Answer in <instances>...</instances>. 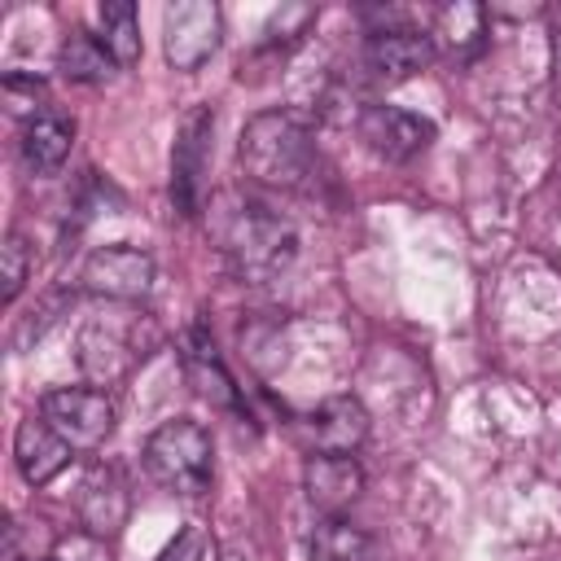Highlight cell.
I'll list each match as a JSON object with an SVG mask.
<instances>
[{"label":"cell","instance_id":"obj_10","mask_svg":"<svg viewBox=\"0 0 561 561\" xmlns=\"http://www.w3.org/2000/svg\"><path fill=\"white\" fill-rule=\"evenodd\" d=\"M434 61V39L421 31H373L364 44V66L373 70V79L381 83H403L412 75H421Z\"/></svg>","mask_w":561,"mask_h":561},{"label":"cell","instance_id":"obj_13","mask_svg":"<svg viewBox=\"0 0 561 561\" xmlns=\"http://www.w3.org/2000/svg\"><path fill=\"white\" fill-rule=\"evenodd\" d=\"M311 443L316 451H337V456H355V447L368 438V408L355 394H333L324 399L311 416H307Z\"/></svg>","mask_w":561,"mask_h":561},{"label":"cell","instance_id":"obj_15","mask_svg":"<svg viewBox=\"0 0 561 561\" xmlns=\"http://www.w3.org/2000/svg\"><path fill=\"white\" fill-rule=\"evenodd\" d=\"M311 561H381V552L373 535H364L346 517H324L311 535Z\"/></svg>","mask_w":561,"mask_h":561},{"label":"cell","instance_id":"obj_23","mask_svg":"<svg viewBox=\"0 0 561 561\" xmlns=\"http://www.w3.org/2000/svg\"><path fill=\"white\" fill-rule=\"evenodd\" d=\"M39 96H44L39 79H26V75H18V70H13V75H4V101H9L13 110H26V114L35 118V114H44V110L35 105Z\"/></svg>","mask_w":561,"mask_h":561},{"label":"cell","instance_id":"obj_17","mask_svg":"<svg viewBox=\"0 0 561 561\" xmlns=\"http://www.w3.org/2000/svg\"><path fill=\"white\" fill-rule=\"evenodd\" d=\"M79 517H83V526L92 530V535H114L123 522H127V491L110 478V473H96V478H88V486H83V500H79Z\"/></svg>","mask_w":561,"mask_h":561},{"label":"cell","instance_id":"obj_1","mask_svg":"<svg viewBox=\"0 0 561 561\" xmlns=\"http://www.w3.org/2000/svg\"><path fill=\"white\" fill-rule=\"evenodd\" d=\"M237 158H241V171H245L254 184H267V188H298V184L311 175L316 145H311V131H307L294 114H285V110H263V114H254V118L241 127Z\"/></svg>","mask_w":561,"mask_h":561},{"label":"cell","instance_id":"obj_12","mask_svg":"<svg viewBox=\"0 0 561 561\" xmlns=\"http://www.w3.org/2000/svg\"><path fill=\"white\" fill-rule=\"evenodd\" d=\"M140 355H145V351H136V342H131L118 324L92 320V324L79 329V368H83L96 386H110V381L127 377Z\"/></svg>","mask_w":561,"mask_h":561},{"label":"cell","instance_id":"obj_20","mask_svg":"<svg viewBox=\"0 0 561 561\" xmlns=\"http://www.w3.org/2000/svg\"><path fill=\"white\" fill-rule=\"evenodd\" d=\"M193 381H197V390L206 394V399H215V403H232V381L224 377V368L215 364V355L202 346L197 351V359H193Z\"/></svg>","mask_w":561,"mask_h":561},{"label":"cell","instance_id":"obj_5","mask_svg":"<svg viewBox=\"0 0 561 561\" xmlns=\"http://www.w3.org/2000/svg\"><path fill=\"white\" fill-rule=\"evenodd\" d=\"M224 18L210 0H180L162 13V53L175 70H197L219 48Z\"/></svg>","mask_w":561,"mask_h":561},{"label":"cell","instance_id":"obj_9","mask_svg":"<svg viewBox=\"0 0 561 561\" xmlns=\"http://www.w3.org/2000/svg\"><path fill=\"white\" fill-rule=\"evenodd\" d=\"M302 491L307 500L324 513V517H342L346 504L359 500L364 491V469L355 456H337V451H316L302 465Z\"/></svg>","mask_w":561,"mask_h":561},{"label":"cell","instance_id":"obj_18","mask_svg":"<svg viewBox=\"0 0 561 561\" xmlns=\"http://www.w3.org/2000/svg\"><path fill=\"white\" fill-rule=\"evenodd\" d=\"M110 66H114V57H110L105 44H101L96 35H88V31H70V35L61 39V48H57V70H61L66 79H75V83H101V79L110 75Z\"/></svg>","mask_w":561,"mask_h":561},{"label":"cell","instance_id":"obj_7","mask_svg":"<svg viewBox=\"0 0 561 561\" xmlns=\"http://www.w3.org/2000/svg\"><path fill=\"white\" fill-rule=\"evenodd\" d=\"M210 131H215V114L210 110H193L175 136L171 149V197L180 215H197L202 197H206V162H210Z\"/></svg>","mask_w":561,"mask_h":561},{"label":"cell","instance_id":"obj_19","mask_svg":"<svg viewBox=\"0 0 561 561\" xmlns=\"http://www.w3.org/2000/svg\"><path fill=\"white\" fill-rule=\"evenodd\" d=\"M26 276H31V245H26V237H22V232H9V237H4V245H0V280H4L0 298H4V307L22 294Z\"/></svg>","mask_w":561,"mask_h":561},{"label":"cell","instance_id":"obj_4","mask_svg":"<svg viewBox=\"0 0 561 561\" xmlns=\"http://www.w3.org/2000/svg\"><path fill=\"white\" fill-rule=\"evenodd\" d=\"M39 416L75 447V451H96L110 430H114V403L105 390H92V386H61V390H48L39 399Z\"/></svg>","mask_w":561,"mask_h":561},{"label":"cell","instance_id":"obj_21","mask_svg":"<svg viewBox=\"0 0 561 561\" xmlns=\"http://www.w3.org/2000/svg\"><path fill=\"white\" fill-rule=\"evenodd\" d=\"M206 548H210L206 530H202V526H184L153 561H206Z\"/></svg>","mask_w":561,"mask_h":561},{"label":"cell","instance_id":"obj_3","mask_svg":"<svg viewBox=\"0 0 561 561\" xmlns=\"http://www.w3.org/2000/svg\"><path fill=\"white\" fill-rule=\"evenodd\" d=\"M224 254L232 259V267L245 280H272L294 263L298 237L280 215H272L267 206L245 202L224 224Z\"/></svg>","mask_w":561,"mask_h":561},{"label":"cell","instance_id":"obj_8","mask_svg":"<svg viewBox=\"0 0 561 561\" xmlns=\"http://www.w3.org/2000/svg\"><path fill=\"white\" fill-rule=\"evenodd\" d=\"M359 136L377 158L408 162L434 140V123L412 114V110H403V105H368L359 114Z\"/></svg>","mask_w":561,"mask_h":561},{"label":"cell","instance_id":"obj_22","mask_svg":"<svg viewBox=\"0 0 561 561\" xmlns=\"http://www.w3.org/2000/svg\"><path fill=\"white\" fill-rule=\"evenodd\" d=\"M53 561H110L105 552V539L83 530V535H70V539H57L53 548Z\"/></svg>","mask_w":561,"mask_h":561},{"label":"cell","instance_id":"obj_24","mask_svg":"<svg viewBox=\"0 0 561 561\" xmlns=\"http://www.w3.org/2000/svg\"><path fill=\"white\" fill-rule=\"evenodd\" d=\"M219 561H241V557H232V552H228V557H219Z\"/></svg>","mask_w":561,"mask_h":561},{"label":"cell","instance_id":"obj_11","mask_svg":"<svg viewBox=\"0 0 561 561\" xmlns=\"http://www.w3.org/2000/svg\"><path fill=\"white\" fill-rule=\"evenodd\" d=\"M70 451L75 447L44 416H26L13 430V460H18V469H22V478L31 486H48L70 465Z\"/></svg>","mask_w":561,"mask_h":561},{"label":"cell","instance_id":"obj_14","mask_svg":"<svg viewBox=\"0 0 561 561\" xmlns=\"http://www.w3.org/2000/svg\"><path fill=\"white\" fill-rule=\"evenodd\" d=\"M70 145H75V123L57 110H44L22 127V162L35 175H57L70 158Z\"/></svg>","mask_w":561,"mask_h":561},{"label":"cell","instance_id":"obj_2","mask_svg":"<svg viewBox=\"0 0 561 561\" xmlns=\"http://www.w3.org/2000/svg\"><path fill=\"white\" fill-rule=\"evenodd\" d=\"M145 469L171 495H184V500L206 495L210 491V478H215V443H210V430L202 421H193V416L162 421L145 438Z\"/></svg>","mask_w":561,"mask_h":561},{"label":"cell","instance_id":"obj_16","mask_svg":"<svg viewBox=\"0 0 561 561\" xmlns=\"http://www.w3.org/2000/svg\"><path fill=\"white\" fill-rule=\"evenodd\" d=\"M96 22H101L96 39L114 57V66H136L140 61V18H136V4L131 0H105L96 9Z\"/></svg>","mask_w":561,"mask_h":561},{"label":"cell","instance_id":"obj_6","mask_svg":"<svg viewBox=\"0 0 561 561\" xmlns=\"http://www.w3.org/2000/svg\"><path fill=\"white\" fill-rule=\"evenodd\" d=\"M83 289L114 302H140L153 289V259L136 245H101L88 254L79 272Z\"/></svg>","mask_w":561,"mask_h":561}]
</instances>
